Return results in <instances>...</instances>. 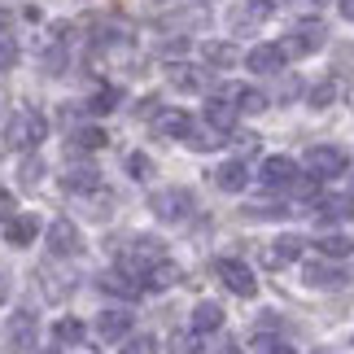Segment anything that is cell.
Listing matches in <instances>:
<instances>
[{"mask_svg":"<svg viewBox=\"0 0 354 354\" xmlns=\"http://www.w3.org/2000/svg\"><path fill=\"white\" fill-rule=\"evenodd\" d=\"M35 337H39V315L31 306H18V310H9V319H5V346L13 354H31L35 350Z\"/></svg>","mask_w":354,"mask_h":354,"instance_id":"6da1fadb","label":"cell"},{"mask_svg":"<svg viewBox=\"0 0 354 354\" xmlns=\"http://www.w3.org/2000/svg\"><path fill=\"white\" fill-rule=\"evenodd\" d=\"M149 210H153L162 223H184L188 214L197 210V197L188 193V188H158V193L149 197Z\"/></svg>","mask_w":354,"mask_h":354,"instance_id":"7a4b0ae2","label":"cell"},{"mask_svg":"<svg viewBox=\"0 0 354 354\" xmlns=\"http://www.w3.org/2000/svg\"><path fill=\"white\" fill-rule=\"evenodd\" d=\"M302 167H306V175H315V180H342L350 171V158H346V149H337V145H315V149H306Z\"/></svg>","mask_w":354,"mask_h":354,"instance_id":"3957f363","label":"cell"},{"mask_svg":"<svg viewBox=\"0 0 354 354\" xmlns=\"http://www.w3.org/2000/svg\"><path fill=\"white\" fill-rule=\"evenodd\" d=\"M324 39H328V26H324L319 18H302L289 35L280 39V48L289 53V57H310V53L324 48Z\"/></svg>","mask_w":354,"mask_h":354,"instance_id":"277c9868","label":"cell"},{"mask_svg":"<svg viewBox=\"0 0 354 354\" xmlns=\"http://www.w3.org/2000/svg\"><path fill=\"white\" fill-rule=\"evenodd\" d=\"M44 136H48L44 114L18 110V114L9 118V145H13V149H35V145H44Z\"/></svg>","mask_w":354,"mask_h":354,"instance_id":"5b68a950","label":"cell"},{"mask_svg":"<svg viewBox=\"0 0 354 354\" xmlns=\"http://www.w3.org/2000/svg\"><path fill=\"white\" fill-rule=\"evenodd\" d=\"M44 245L53 258H75L79 250H84V236H79V227L71 219H53L48 232H44Z\"/></svg>","mask_w":354,"mask_h":354,"instance_id":"8992f818","label":"cell"},{"mask_svg":"<svg viewBox=\"0 0 354 354\" xmlns=\"http://www.w3.org/2000/svg\"><path fill=\"white\" fill-rule=\"evenodd\" d=\"M214 267H219V280H223V284H227V289H232L236 297H254V293H258V280H254V271L245 267L241 258H219Z\"/></svg>","mask_w":354,"mask_h":354,"instance_id":"52a82bcc","label":"cell"},{"mask_svg":"<svg viewBox=\"0 0 354 354\" xmlns=\"http://www.w3.org/2000/svg\"><path fill=\"white\" fill-rule=\"evenodd\" d=\"M92 328H97L101 342H127V337H131V310L110 306V310H101V315H97Z\"/></svg>","mask_w":354,"mask_h":354,"instance_id":"ba28073f","label":"cell"},{"mask_svg":"<svg viewBox=\"0 0 354 354\" xmlns=\"http://www.w3.org/2000/svg\"><path fill=\"white\" fill-rule=\"evenodd\" d=\"M258 180H263V188H289L297 180V162L276 153V158H267L263 167H258Z\"/></svg>","mask_w":354,"mask_h":354,"instance_id":"9c48e42d","label":"cell"},{"mask_svg":"<svg viewBox=\"0 0 354 354\" xmlns=\"http://www.w3.org/2000/svg\"><path fill=\"white\" fill-rule=\"evenodd\" d=\"M346 280H350V271L337 263H302V284H310V289H337Z\"/></svg>","mask_w":354,"mask_h":354,"instance_id":"30bf717a","label":"cell"},{"mask_svg":"<svg viewBox=\"0 0 354 354\" xmlns=\"http://www.w3.org/2000/svg\"><path fill=\"white\" fill-rule=\"evenodd\" d=\"M284 62H289V53L280 44H258V48H250V57H245V66H250L254 75H280Z\"/></svg>","mask_w":354,"mask_h":354,"instance_id":"8fae6325","label":"cell"},{"mask_svg":"<svg viewBox=\"0 0 354 354\" xmlns=\"http://www.w3.org/2000/svg\"><path fill=\"white\" fill-rule=\"evenodd\" d=\"M167 79H171V88H180V92H201L210 84L206 71L201 66H188V62H171L167 66Z\"/></svg>","mask_w":354,"mask_h":354,"instance_id":"7c38bea8","label":"cell"},{"mask_svg":"<svg viewBox=\"0 0 354 354\" xmlns=\"http://www.w3.org/2000/svg\"><path fill=\"white\" fill-rule=\"evenodd\" d=\"M35 236H39V219H35V214H13V219L5 223V241L13 245V250L35 245Z\"/></svg>","mask_w":354,"mask_h":354,"instance_id":"4fadbf2b","label":"cell"},{"mask_svg":"<svg viewBox=\"0 0 354 354\" xmlns=\"http://www.w3.org/2000/svg\"><path fill=\"white\" fill-rule=\"evenodd\" d=\"M206 122H210V127H219L223 136H232V127H236V105H232L227 92H219V97L206 101Z\"/></svg>","mask_w":354,"mask_h":354,"instance_id":"5bb4252c","label":"cell"},{"mask_svg":"<svg viewBox=\"0 0 354 354\" xmlns=\"http://www.w3.org/2000/svg\"><path fill=\"white\" fill-rule=\"evenodd\" d=\"M153 131L158 136H171V140H184V136L193 131V114H188V110H158Z\"/></svg>","mask_w":354,"mask_h":354,"instance_id":"9a60e30c","label":"cell"},{"mask_svg":"<svg viewBox=\"0 0 354 354\" xmlns=\"http://www.w3.org/2000/svg\"><path fill=\"white\" fill-rule=\"evenodd\" d=\"M101 289H105V293H114V297H140V293H145V284L136 280L131 271H122V267H110V271L101 276Z\"/></svg>","mask_w":354,"mask_h":354,"instance_id":"2e32d148","label":"cell"},{"mask_svg":"<svg viewBox=\"0 0 354 354\" xmlns=\"http://www.w3.org/2000/svg\"><path fill=\"white\" fill-rule=\"evenodd\" d=\"M62 188H66L71 197H92V193H101V175L92 171V167L66 171V175H62Z\"/></svg>","mask_w":354,"mask_h":354,"instance_id":"e0dca14e","label":"cell"},{"mask_svg":"<svg viewBox=\"0 0 354 354\" xmlns=\"http://www.w3.org/2000/svg\"><path fill=\"white\" fill-rule=\"evenodd\" d=\"M223 328V306L219 302H197L193 306V333L197 337H210Z\"/></svg>","mask_w":354,"mask_h":354,"instance_id":"ac0fdd59","label":"cell"},{"mask_svg":"<svg viewBox=\"0 0 354 354\" xmlns=\"http://www.w3.org/2000/svg\"><path fill=\"white\" fill-rule=\"evenodd\" d=\"M201 57H206V66H214V71H232L241 62V53L227 44V39H206V44H201Z\"/></svg>","mask_w":354,"mask_h":354,"instance_id":"d6986e66","label":"cell"},{"mask_svg":"<svg viewBox=\"0 0 354 354\" xmlns=\"http://www.w3.org/2000/svg\"><path fill=\"white\" fill-rule=\"evenodd\" d=\"M223 92L232 97L236 114H263L267 110V92H258V88H223Z\"/></svg>","mask_w":354,"mask_h":354,"instance_id":"ffe728a7","label":"cell"},{"mask_svg":"<svg viewBox=\"0 0 354 354\" xmlns=\"http://www.w3.org/2000/svg\"><path fill=\"white\" fill-rule=\"evenodd\" d=\"M245 180H250V171H245V162H241V158L223 162V167L214 171V184H219L223 193H241V188H245Z\"/></svg>","mask_w":354,"mask_h":354,"instance_id":"44dd1931","label":"cell"},{"mask_svg":"<svg viewBox=\"0 0 354 354\" xmlns=\"http://www.w3.org/2000/svg\"><path fill=\"white\" fill-rule=\"evenodd\" d=\"M84 319H75V315H66V319H57V324H53V342H57V346H79V342H84Z\"/></svg>","mask_w":354,"mask_h":354,"instance_id":"7402d4cb","label":"cell"},{"mask_svg":"<svg viewBox=\"0 0 354 354\" xmlns=\"http://www.w3.org/2000/svg\"><path fill=\"white\" fill-rule=\"evenodd\" d=\"M184 140L193 145V149H201V153H206V149H219V145L227 140V136H223L219 127H210V122H206V127H197V122H193V131H188Z\"/></svg>","mask_w":354,"mask_h":354,"instance_id":"603a6c76","label":"cell"},{"mask_svg":"<svg viewBox=\"0 0 354 354\" xmlns=\"http://www.w3.org/2000/svg\"><path fill=\"white\" fill-rule=\"evenodd\" d=\"M105 140H110V136H105L101 127H79V131L71 136V145L79 149V153H92V149H105Z\"/></svg>","mask_w":354,"mask_h":354,"instance_id":"cb8c5ba5","label":"cell"},{"mask_svg":"<svg viewBox=\"0 0 354 354\" xmlns=\"http://www.w3.org/2000/svg\"><path fill=\"white\" fill-rule=\"evenodd\" d=\"M319 250L328 254V258H337V263H342V258L354 250V245H350V236H346V232H324V236H319Z\"/></svg>","mask_w":354,"mask_h":354,"instance_id":"d4e9b609","label":"cell"},{"mask_svg":"<svg viewBox=\"0 0 354 354\" xmlns=\"http://www.w3.org/2000/svg\"><path fill=\"white\" fill-rule=\"evenodd\" d=\"M13 66H18V39L9 26H0V71H13Z\"/></svg>","mask_w":354,"mask_h":354,"instance_id":"484cf974","label":"cell"},{"mask_svg":"<svg viewBox=\"0 0 354 354\" xmlns=\"http://www.w3.org/2000/svg\"><path fill=\"white\" fill-rule=\"evenodd\" d=\"M276 258H280V263H297V258H302V236H289V232H284L276 241Z\"/></svg>","mask_w":354,"mask_h":354,"instance_id":"4316f807","label":"cell"},{"mask_svg":"<svg viewBox=\"0 0 354 354\" xmlns=\"http://www.w3.org/2000/svg\"><path fill=\"white\" fill-rule=\"evenodd\" d=\"M171 354H201V337L188 328V333H175L171 337Z\"/></svg>","mask_w":354,"mask_h":354,"instance_id":"83f0119b","label":"cell"},{"mask_svg":"<svg viewBox=\"0 0 354 354\" xmlns=\"http://www.w3.org/2000/svg\"><path fill=\"white\" fill-rule=\"evenodd\" d=\"M333 101H337V84H333V79H324V84L310 88V105H315V110H324V105H333Z\"/></svg>","mask_w":354,"mask_h":354,"instance_id":"f1b7e54d","label":"cell"},{"mask_svg":"<svg viewBox=\"0 0 354 354\" xmlns=\"http://www.w3.org/2000/svg\"><path fill=\"white\" fill-rule=\"evenodd\" d=\"M158 350H162V346L153 342V337H136V333H131L127 342H122V354H158Z\"/></svg>","mask_w":354,"mask_h":354,"instance_id":"f546056e","label":"cell"},{"mask_svg":"<svg viewBox=\"0 0 354 354\" xmlns=\"http://www.w3.org/2000/svg\"><path fill=\"white\" fill-rule=\"evenodd\" d=\"M114 105H118V92H114V88H101L97 97L88 101V110H92V114H110Z\"/></svg>","mask_w":354,"mask_h":354,"instance_id":"4dcf8cb0","label":"cell"},{"mask_svg":"<svg viewBox=\"0 0 354 354\" xmlns=\"http://www.w3.org/2000/svg\"><path fill=\"white\" fill-rule=\"evenodd\" d=\"M39 284H44L53 297H66V293H71V280H53V271H48V267L39 271Z\"/></svg>","mask_w":354,"mask_h":354,"instance_id":"1f68e13d","label":"cell"},{"mask_svg":"<svg viewBox=\"0 0 354 354\" xmlns=\"http://www.w3.org/2000/svg\"><path fill=\"white\" fill-rule=\"evenodd\" d=\"M18 175H22V184H39V175H44V162H39V158H26Z\"/></svg>","mask_w":354,"mask_h":354,"instance_id":"d6a6232c","label":"cell"},{"mask_svg":"<svg viewBox=\"0 0 354 354\" xmlns=\"http://www.w3.org/2000/svg\"><path fill=\"white\" fill-rule=\"evenodd\" d=\"M127 171L136 175V180H149V175H153V167H149L145 153H131V158H127Z\"/></svg>","mask_w":354,"mask_h":354,"instance_id":"836d02e7","label":"cell"},{"mask_svg":"<svg viewBox=\"0 0 354 354\" xmlns=\"http://www.w3.org/2000/svg\"><path fill=\"white\" fill-rule=\"evenodd\" d=\"M13 214H18V201H13V193H9L5 184H0V223H9Z\"/></svg>","mask_w":354,"mask_h":354,"instance_id":"e575fe53","label":"cell"},{"mask_svg":"<svg viewBox=\"0 0 354 354\" xmlns=\"http://www.w3.org/2000/svg\"><path fill=\"white\" fill-rule=\"evenodd\" d=\"M245 5H250V13H254V18H267V13H276V5H280V0H245Z\"/></svg>","mask_w":354,"mask_h":354,"instance_id":"d590c367","label":"cell"},{"mask_svg":"<svg viewBox=\"0 0 354 354\" xmlns=\"http://www.w3.org/2000/svg\"><path fill=\"white\" fill-rule=\"evenodd\" d=\"M9 289H13V280H9V271L0 267V302H5V297H9Z\"/></svg>","mask_w":354,"mask_h":354,"instance_id":"8d00e7d4","label":"cell"},{"mask_svg":"<svg viewBox=\"0 0 354 354\" xmlns=\"http://www.w3.org/2000/svg\"><path fill=\"white\" fill-rule=\"evenodd\" d=\"M337 9H342V18L354 22V0H337Z\"/></svg>","mask_w":354,"mask_h":354,"instance_id":"74e56055","label":"cell"},{"mask_svg":"<svg viewBox=\"0 0 354 354\" xmlns=\"http://www.w3.org/2000/svg\"><path fill=\"white\" fill-rule=\"evenodd\" d=\"M289 5H293V9H319L324 0H289Z\"/></svg>","mask_w":354,"mask_h":354,"instance_id":"f35d334b","label":"cell"},{"mask_svg":"<svg viewBox=\"0 0 354 354\" xmlns=\"http://www.w3.org/2000/svg\"><path fill=\"white\" fill-rule=\"evenodd\" d=\"M267 354H293V350H284V346H271V350H267Z\"/></svg>","mask_w":354,"mask_h":354,"instance_id":"ab89813d","label":"cell"},{"mask_svg":"<svg viewBox=\"0 0 354 354\" xmlns=\"http://www.w3.org/2000/svg\"><path fill=\"white\" fill-rule=\"evenodd\" d=\"M0 153H5V145H0Z\"/></svg>","mask_w":354,"mask_h":354,"instance_id":"60d3db41","label":"cell"}]
</instances>
